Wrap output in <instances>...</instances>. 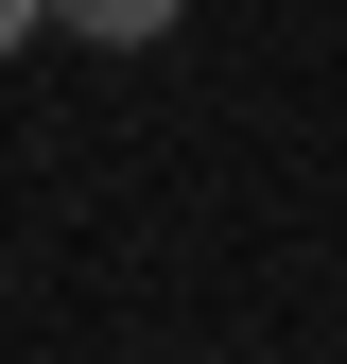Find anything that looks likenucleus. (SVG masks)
Returning <instances> with one entry per match:
<instances>
[{
    "instance_id": "f257e3e1",
    "label": "nucleus",
    "mask_w": 347,
    "mask_h": 364,
    "mask_svg": "<svg viewBox=\"0 0 347 364\" xmlns=\"http://www.w3.org/2000/svg\"><path fill=\"white\" fill-rule=\"evenodd\" d=\"M174 18H191V0H53V35H87V53H156Z\"/></svg>"
},
{
    "instance_id": "f03ea898",
    "label": "nucleus",
    "mask_w": 347,
    "mask_h": 364,
    "mask_svg": "<svg viewBox=\"0 0 347 364\" xmlns=\"http://www.w3.org/2000/svg\"><path fill=\"white\" fill-rule=\"evenodd\" d=\"M35 18H53V0H0V53H18V35H35Z\"/></svg>"
}]
</instances>
